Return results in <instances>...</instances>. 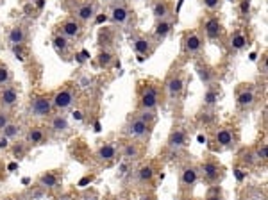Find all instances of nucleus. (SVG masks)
Listing matches in <instances>:
<instances>
[{"label":"nucleus","instance_id":"nucleus-1","mask_svg":"<svg viewBox=\"0 0 268 200\" xmlns=\"http://www.w3.org/2000/svg\"><path fill=\"white\" fill-rule=\"evenodd\" d=\"M159 104H161V89H159V84L154 83V81L145 83L142 88H140V95H138V109L156 111Z\"/></svg>","mask_w":268,"mask_h":200},{"label":"nucleus","instance_id":"nucleus-2","mask_svg":"<svg viewBox=\"0 0 268 200\" xmlns=\"http://www.w3.org/2000/svg\"><path fill=\"white\" fill-rule=\"evenodd\" d=\"M29 111H31V117H34V118L52 117V111H54L52 97H50V95H45V93L33 97L31 106H29Z\"/></svg>","mask_w":268,"mask_h":200},{"label":"nucleus","instance_id":"nucleus-3","mask_svg":"<svg viewBox=\"0 0 268 200\" xmlns=\"http://www.w3.org/2000/svg\"><path fill=\"white\" fill-rule=\"evenodd\" d=\"M198 173L200 177L206 181L208 184H218V181H222L224 177V170H222V165L214 159H206L198 165Z\"/></svg>","mask_w":268,"mask_h":200},{"label":"nucleus","instance_id":"nucleus-4","mask_svg":"<svg viewBox=\"0 0 268 200\" xmlns=\"http://www.w3.org/2000/svg\"><path fill=\"white\" fill-rule=\"evenodd\" d=\"M75 89L71 88V86H65V88L57 89L52 97V106H54L55 111H66V109H70L73 104H75Z\"/></svg>","mask_w":268,"mask_h":200},{"label":"nucleus","instance_id":"nucleus-5","mask_svg":"<svg viewBox=\"0 0 268 200\" xmlns=\"http://www.w3.org/2000/svg\"><path fill=\"white\" fill-rule=\"evenodd\" d=\"M164 91H166V95H168V99L172 102L181 99L182 91H184V77H182L181 72L170 73L166 83H164Z\"/></svg>","mask_w":268,"mask_h":200},{"label":"nucleus","instance_id":"nucleus-6","mask_svg":"<svg viewBox=\"0 0 268 200\" xmlns=\"http://www.w3.org/2000/svg\"><path fill=\"white\" fill-rule=\"evenodd\" d=\"M198 181H200V173H198V168L195 165H186L181 170V175H179L181 191H192Z\"/></svg>","mask_w":268,"mask_h":200},{"label":"nucleus","instance_id":"nucleus-7","mask_svg":"<svg viewBox=\"0 0 268 200\" xmlns=\"http://www.w3.org/2000/svg\"><path fill=\"white\" fill-rule=\"evenodd\" d=\"M150 127H152V125L145 123L138 117H132L131 120H129V123L125 125V134L131 139H145L148 138V134H150Z\"/></svg>","mask_w":268,"mask_h":200},{"label":"nucleus","instance_id":"nucleus-8","mask_svg":"<svg viewBox=\"0 0 268 200\" xmlns=\"http://www.w3.org/2000/svg\"><path fill=\"white\" fill-rule=\"evenodd\" d=\"M18 100H20V91L15 84H6V86H2L0 88V109H13V107L18 104Z\"/></svg>","mask_w":268,"mask_h":200},{"label":"nucleus","instance_id":"nucleus-9","mask_svg":"<svg viewBox=\"0 0 268 200\" xmlns=\"http://www.w3.org/2000/svg\"><path fill=\"white\" fill-rule=\"evenodd\" d=\"M84 33V27H82L81 22H77L75 18H66L65 22H61L59 25V34H63L65 38H68L70 41L73 39H79Z\"/></svg>","mask_w":268,"mask_h":200},{"label":"nucleus","instance_id":"nucleus-10","mask_svg":"<svg viewBox=\"0 0 268 200\" xmlns=\"http://www.w3.org/2000/svg\"><path fill=\"white\" fill-rule=\"evenodd\" d=\"M213 141L216 143V147H220V149H229V147H232V145H234V141H236L234 129L229 127V125L218 127L216 131H214Z\"/></svg>","mask_w":268,"mask_h":200},{"label":"nucleus","instance_id":"nucleus-11","mask_svg":"<svg viewBox=\"0 0 268 200\" xmlns=\"http://www.w3.org/2000/svg\"><path fill=\"white\" fill-rule=\"evenodd\" d=\"M182 49L188 56H198L204 50V39L197 33H188L182 39Z\"/></svg>","mask_w":268,"mask_h":200},{"label":"nucleus","instance_id":"nucleus-12","mask_svg":"<svg viewBox=\"0 0 268 200\" xmlns=\"http://www.w3.org/2000/svg\"><path fill=\"white\" fill-rule=\"evenodd\" d=\"M236 104L241 109H250L254 104H256V93H254V88L250 84H243V88L238 89V95H236Z\"/></svg>","mask_w":268,"mask_h":200},{"label":"nucleus","instance_id":"nucleus-13","mask_svg":"<svg viewBox=\"0 0 268 200\" xmlns=\"http://www.w3.org/2000/svg\"><path fill=\"white\" fill-rule=\"evenodd\" d=\"M188 145V134L184 129L181 127H175L172 133L168 134V139H166V147H168L170 150H181L184 149Z\"/></svg>","mask_w":268,"mask_h":200},{"label":"nucleus","instance_id":"nucleus-14","mask_svg":"<svg viewBox=\"0 0 268 200\" xmlns=\"http://www.w3.org/2000/svg\"><path fill=\"white\" fill-rule=\"evenodd\" d=\"M129 17H131V11L127 9V6L124 2H115V4H113L109 18L115 25H125V23L129 22Z\"/></svg>","mask_w":268,"mask_h":200},{"label":"nucleus","instance_id":"nucleus-15","mask_svg":"<svg viewBox=\"0 0 268 200\" xmlns=\"http://www.w3.org/2000/svg\"><path fill=\"white\" fill-rule=\"evenodd\" d=\"M95 13H97L95 2H82V4H79L75 9V20L81 23L91 22L95 18Z\"/></svg>","mask_w":268,"mask_h":200},{"label":"nucleus","instance_id":"nucleus-16","mask_svg":"<svg viewBox=\"0 0 268 200\" xmlns=\"http://www.w3.org/2000/svg\"><path fill=\"white\" fill-rule=\"evenodd\" d=\"M95 157L102 163H111L115 161L116 157H118V147L115 143H104L100 145L97 152H95Z\"/></svg>","mask_w":268,"mask_h":200},{"label":"nucleus","instance_id":"nucleus-17","mask_svg":"<svg viewBox=\"0 0 268 200\" xmlns=\"http://www.w3.org/2000/svg\"><path fill=\"white\" fill-rule=\"evenodd\" d=\"M7 41L11 47H18V45H23L27 41V29L23 25H15V27L9 29V34H7Z\"/></svg>","mask_w":268,"mask_h":200},{"label":"nucleus","instance_id":"nucleus-18","mask_svg":"<svg viewBox=\"0 0 268 200\" xmlns=\"http://www.w3.org/2000/svg\"><path fill=\"white\" fill-rule=\"evenodd\" d=\"M140 156H142V149L136 143V139H131L122 147V157L127 161H136V159H140Z\"/></svg>","mask_w":268,"mask_h":200},{"label":"nucleus","instance_id":"nucleus-19","mask_svg":"<svg viewBox=\"0 0 268 200\" xmlns=\"http://www.w3.org/2000/svg\"><path fill=\"white\" fill-rule=\"evenodd\" d=\"M172 27H174L172 18L158 20V22H156V27H154V36H156V39H158V41H163L166 36H170V33H172Z\"/></svg>","mask_w":268,"mask_h":200},{"label":"nucleus","instance_id":"nucleus-20","mask_svg":"<svg viewBox=\"0 0 268 200\" xmlns=\"http://www.w3.org/2000/svg\"><path fill=\"white\" fill-rule=\"evenodd\" d=\"M132 45H134V50L143 57H148L154 50L152 41L148 38H145V36H136V38H132Z\"/></svg>","mask_w":268,"mask_h":200},{"label":"nucleus","instance_id":"nucleus-21","mask_svg":"<svg viewBox=\"0 0 268 200\" xmlns=\"http://www.w3.org/2000/svg\"><path fill=\"white\" fill-rule=\"evenodd\" d=\"M50 129L54 134H66L70 131V123H68V118L65 115H54L50 118Z\"/></svg>","mask_w":268,"mask_h":200},{"label":"nucleus","instance_id":"nucleus-22","mask_svg":"<svg viewBox=\"0 0 268 200\" xmlns=\"http://www.w3.org/2000/svg\"><path fill=\"white\" fill-rule=\"evenodd\" d=\"M152 15H154V18H156V22H158V20H164V18H170L172 7H170V4L166 0H154Z\"/></svg>","mask_w":268,"mask_h":200},{"label":"nucleus","instance_id":"nucleus-23","mask_svg":"<svg viewBox=\"0 0 268 200\" xmlns=\"http://www.w3.org/2000/svg\"><path fill=\"white\" fill-rule=\"evenodd\" d=\"M52 45H54L55 52L59 54L61 57H66L70 54L71 50V41L68 38H65L63 34H55L54 39H52Z\"/></svg>","mask_w":268,"mask_h":200},{"label":"nucleus","instance_id":"nucleus-24","mask_svg":"<svg viewBox=\"0 0 268 200\" xmlns=\"http://www.w3.org/2000/svg\"><path fill=\"white\" fill-rule=\"evenodd\" d=\"M59 173L57 172H43L41 175L38 177V184L41 188H47V189H54L59 186Z\"/></svg>","mask_w":268,"mask_h":200},{"label":"nucleus","instance_id":"nucleus-25","mask_svg":"<svg viewBox=\"0 0 268 200\" xmlns=\"http://www.w3.org/2000/svg\"><path fill=\"white\" fill-rule=\"evenodd\" d=\"M204 31H206V36L209 39H218L222 36V33H224V27L218 22V18H209L206 25H204Z\"/></svg>","mask_w":268,"mask_h":200},{"label":"nucleus","instance_id":"nucleus-26","mask_svg":"<svg viewBox=\"0 0 268 200\" xmlns=\"http://www.w3.org/2000/svg\"><path fill=\"white\" fill-rule=\"evenodd\" d=\"M47 139L43 127H31L25 134V143L27 145H43Z\"/></svg>","mask_w":268,"mask_h":200},{"label":"nucleus","instance_id":"nucleus-27","mask_svg":"<svg viewBox=\"0 0 268 200\" xmlns=\"http://www.w3.org/2000/svg\"><path fill=\"white\" fill-rule=\"evenodd\" d=\"M247 45H249V38H247V34L243 31H234L232 36H231V49L236 50V52H240V50L247 49Z\"/></svg>","mask_w":268,"mask_h":200},{"label":"nucleus","instance_id":"nucleus-28","mask_svg":"<svg viewBox=\"0 0 268 200\" xmlns=\"http://www.w3.org/2000/svg\"><path fill=\"white\" fill-rule=\"evenodd\" d=\"M197 73L200 81L204 83V86H213L214 81V72L213 68H209L208 65H197Z\"/></svg>","mask_w":268,"mask_h":200},{"label":"nucleus","instance_id":"nucleus-29","mask_svg":"<svg viewBox=\"0 0 268 200\" xmlns=\"http://www.w3.org/2000/svg\"><path fill=\"white\" fill-rule=\"evenodd\" d=\"M136 179L140 184H148L152 183L154 179V168L150 165H143L136 170Z\"/></svg>","mask_w":268,"mask_h":200},{"label":"nucleus","instance_id":"nucleus-30","mask_svg":"<svg viewBox=\"0 0 268 200\" xmlns=\"http://www.w3.org/2000/svg\"><path fill=\"white\" fill-rule=\"evenodd\" d=\"M97 65L100 68H111L115 65V54L109 50H100L99 56H97Z\"/></svg>","mask_w":268,"mask_h":200},{"label":"nucleus","instance_id":"nucleus-31","mask_svg":"<svg viewBox=\"0 0 268 200\" xmlns=\"http://www.w3.org/2000/svg\"><path fill=\"white\" fill-rule=\"evenodd\" d=\"M0 134H2V136H6L7 139H17L18 136L22 134V125L11 120V122L7 123L6 127H4V131H2Z\"/></svg>","mask_w":268,"mask_h":200},{"label":"nucleus","instance_id":"nucleus-32","mask_svg":"<svg viewBox=\"0 0 268 200\" xmlns=\"http://www.w3.org/2000/svg\"><path fill=\"white\" fill-rule=\"evenodd\" d=\"M13 83V72L11 68L7 67L6 63L0 61V88L6 86V84H11Z\"/></svg>","mask_w":268,"mask_h":200},{"label":"nucleus","instance_id":"nucleus-33","mask_svg":"<svg viewBox=\"0 0 268 200\" xmlns=\"http://www.w3.org/2000/svg\"><path fill=\"white\" fill-rule=\"evenodd\" d=\"M252 157H254L256 165L267 161V143H265V141H263V143H259L256 149L252 150Z\"/></svg>","mask_w":268,"mask_h":200},{"label":"nucleus","instance_id":"nucleus-34","mask_svg":"<svg viewBox=\"0 0 268 200\" xmlns=\"http://www.w3.org/2000/svg\"><path fill=\"white\" fill-rule=\"evenodd\" d=\"M9 149H11L13 156L17 157V159H22L27 154V143L25 141H17V143L9 145Z\"/></svg>","mask_w":268,"mask_h":200},{"label":"nucleus","instance_id":"nucleus-35","mask_svg":"<svg viewBox=\"0 0 268 200\" xmlns=\"http://www.w3.org/2000/svg\"><path fill=\"white\" fill-rule=\"evenodd\" d=\"M216 100H218V91L213 86H208V91L204 95V104L208 107H213L216 104Z\"/></svg>","mask_w":268,"mask_h":200},{"label":"nucleus","instance_id":"nucleus-36","mask_svg":"<svg viewBox=\"0 0 268 200\" xmlns=\"http://www.w3.org/2000/svg\"><path fill=\"white\" fill-rule=\"evenodd\" d=\"M204 200H224V191H222L220 186L211 184V188H209L208 195H206V199Z\"/></svg>","mask_w":268,"mask_h":200},{"label":"nucleus","instance_id":"nucleus-37","mask_svg":"<svg viewBox=\"0 0 268 200\" xmlns=\"http://www.w3.org/2000/svg\"><path fill=\"white\" fill-rule=\"evenodd\" d=\"M134 117H138L140 120H143L145 123H148V125H152L154 120H156V113L154 111H145V109H138V113L134 115Z\"/></svg>","mask_w":268,"mask_h":200},{"label":"nucleus","instance_id":"nucleus-38","mask_svg":"<svg viewBox=\"0 0 268 200\" xmlns=\"http://www.w3.org/2000/svg\"><path fill=\"white\" fill-rule=\"evenodd\" d=\"M9 122H11V115H9V111L0 109V133L4 131V127H6Z\"/></svg>","mask_w":268,"mask_h":200},{"label":"nucleus","instance_id":"nucleus-39","mask_svg":"<svg viewBox=\"0 0 268 200\" xmlns=\"http://www.w3.org/2000/svg\"><path fill=\"white\" fill-rule=\"evenodd\" d=\"M202 4L206 9L209 11H214V9H218L220 4H222V0H202Z\"/></svg>","mask_w":268,"mask_h":200},{"label":"nucleus","instance_id":"nucleus-40","mask_svg":"<svg viewBox=\"0 0 268 200\" xmlns=\"http://www.w3.org/2000/svg\"><path fill=\"white\" fill-rule=\"evenodd\" d=\"M241 15H249L250 11V0H241Z\"/></svg>","mask_w":268,"mask_h":200},{"label":"nucleus","instance_id":"nucleus-41","mask_svg":"<svg viewBox=\"0 0 268 200\" xmlns=\"http://www.w3.org/2000/svg\"><path fill=\"white\" fill-rule=\"evenodd\" d=\"M9 141H11V139H7L6 136H2V134H0V150H2V149H4V150L9 149V145H11Z\"/></svg>","mask_w":268,"mask_h":200},{"label":"nucleus","instance_id":"nucleus-42","mask_svg":"<svg viewBox=\"0 0 268 200\" xmlns=\"http://www.w3.org/2000/svg\"><path fill=\"white\" fill-rule=\"evenodd\" d=\"M15 200H31V199H27V197H18V199H15Z\"/></svg>","mask_w":268,"mask_h":200},{"label":"nucleus","instance_id":"nucleus-43","mask_svg":"<svg viewBox=\"0 0 268 200\" xmlns=\"http://www.w3.org/2000/svg\"><path fill=\"white\" fill-rule=\"evenodd\" d=\"M184 200H197V199H184Z\"/></svg>","mask_w":268,"mask_h":200},{"label":"nucleus","instance_id":"nucleus-44","mask_svg":"<svg viewBox=\"0 0 268 200\" xmlns=\"http://www.w3.org/2000/svg\"><path fill=\"white\" fill-rule=\"evenodd\" d=\"M116 200H124V199H116Z\"/></svg>","mask_w":268,"mask_h":200},{"label":"nucleus","instance_id":"nucleus-45","mask_svg":"<svg viewBox=\"0 0 268 200\" xmlns=\"http://www.w3.org/2000/svg\"><path fill=\"white\" fill-rule=\"evenodd\" d=\"M0 4H2V0H0Z\"/></svg>","mask_w":268,"mask_h":200}]
</instances>
